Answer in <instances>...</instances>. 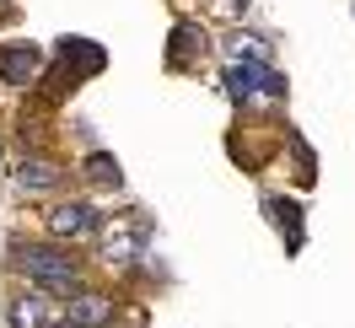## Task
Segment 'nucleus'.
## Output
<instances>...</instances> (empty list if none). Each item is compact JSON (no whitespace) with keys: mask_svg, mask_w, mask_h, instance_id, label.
<instances>
[{"mask_svg":"<svg viewBox=\"0 0 355 328\" xmlns=\"http://www.w3.org/2000/svg\"><path fill=\"white\" fill-rule=\"evenodd\" d=\"M17 264L27 269V280H38L44 291H76V259L70 253H60V248H44V242H33V248H22L17 253Z\"/></svg>","mask_w":355,"mask_h":328,"instance_id":"nucleus-1","label":"nucleus"},{"mask_svg":"<svg viewBox=\"0 0 355 328\" xmlns=\"http://www.w3.org/2000/svg\"><path fill=\"white\" fill-rule=\"evenodd\" d=\"M226 92H232L237 103H253L259 92H264V97H286V76L259 65V60H232V65H226Z\"/></svg>","mask_w":355,"mask_h":328,"instance_id":"nucleus-2","label":"nucleus"},{"mask_svg":"<svg viewBox=\"0 0 355 328\" xmlns=\"http://www.w3.org/2000/svg\"><path fill=\"white\" fill-rule=\"evenodd\" d=\"M49 232H54V237H92V232H97V210H92L87 199L54 205V210H49Z\"/></svg>","mask_w":355,"mask_h":328,"instance_id":"nucleus-3","label":"nucleus"},{"mask_svg":"<svg viewBox=\"0 0 355 328\" xmlns=\"http://www.w3.org/2000/svg\"><path fill=\"white\" fill-rule=\"evenodd\" d=\"M70 328H108L113 323V296H103V291H81L76 302H70Z\"/></svg>","mask_w":355,"mask_h":328,"instance_id":"nucleus-4","label":"nucleus"},{"mask_svg":"<svg viewBox=\"0 0 355 328\" xmlns=\"http://www.w3.org/2000/svg\"><path fill=\"white\" fill-rule=\"evenodd\" d=\"M33 76H38V49H33V44H6V49H0V81L27 87Z\"/></svg>","mask_w":355,"mask_h":328,"instance_id":"nucleus-5","label":"nucleus"},{"mask_svg":"<svg viewBox=\"0 0 355 328\" xmlns=\"http://www.w3.org/2000/svg\"><path fill=\"white\" fill-rule=\"evenodd\" d=\"M269 221L291 237V248H302V205L296 199H269Z\"/></svg>","mask_w":355,"mask_h":328,"instance_id":"nucleus-6","label":"nucleus"},{"mask_svg":"<svg viewBox=\"0 0 355 328\" xmlns=\"http://www.w3.org/2000/svg\"><path fill=\"white\" fill-rule=\"evenodd\" d=\"M17 183H22V189H54V183H60V167L44 162V156H27L22 167H17Z\"/></svg>","mask_w":355,"mask_h":328,"instance_id":"nucleus-7","label":"nucleus"},{"mask_svg":"<svg viewBox=\"0 0 355 328\" xmlns=\"http://www.w3.org/2000/svg\"><path fill=\"white\" fill-rule=\"evenodd\" d=\"M11 328H49L44 296H22V302H11Z\"/></svg>","mask_w":355,"mask_h":328,"instance_id":"nucleus-8","label":"nucleus"},{"mask_svg":"<svg viewBox=\"0 0 355 328\" xmlns=\"http://www.w3.org/2000/svg\"><path fill=\"white\" fill-rule=\"evenodd\" d=\"M60 54H65V60H76L87 76H92V70H103V49H92L87 38H60Z\"/></svg>","mask_w":355,"mask_h":328,"instance_id":"nucleus-9","label":"nucleus"},{"mask_svg":"<svg viewBox=\"0 0 355 328\" xmlns=\"http://www.w3.org/2000/svg\"><path fill=\"white\" fill-rule=\"evenodd\" d=\"M194 49H205V33H200V27H189V22H183V27L173 33V65L183 70V65H189V54H194Z\"/></svg>","mask_w":355,"mask_h":328,"instance_id":"nucleus-10","label":"nucleus"},{"mask_svg":"<svg viewBox=\"0 0 355 328\" xmlns=\"http://www.w3.org/2000/svg\"><path fill=\"white\" fill-rule=\"evenodd\" d=\"M87 178H92V183H113V189H119V162H113L108 151H92L87 156Z\"/></svg>","mask_w":355,"mask_h":328,"instance_id":"nucleus-11","label":"nucleus"},{"mask_svg":"<svg viewBox=\"0 0 355 328\" xmlns=\"http://www.w3.org/2000/svg\"><path fill=\"white\" fill-rule=\"evenodd\" d=\"M232 6H248V0H232Z\"/></svg>","mask_w":355,"mask_h":328,"instance_id":"nucleus-12","label":"nucleus"}]
</instances>
